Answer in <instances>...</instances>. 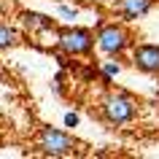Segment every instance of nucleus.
Wrapping results in <instances>:
<instances>
[{
  "label": "nucleus",
  "instance_id": "1",
  "mask_svg": "<svg viewBox=\"0 0 159 159\" xmlns=\"http://www.w3.org/2000/svg\"><path fill=\"white\" fill-rule=\"evenodd\" d=\"M38 148L43 154H51V157H65V154H73L75 151V140L70 135L59 132V129L43 127L41 135H38Z\"/></svg>",
  "mask_w": 159,
  "mask_h": 159
},
{
  "label": "nucleus",
  "instance_id": "5",
  "mask_svg": "<svg viewBox=\"0 0 159 159\" xmlns=\"http://www.w3.org/2000/svg\"><path fill=\"white\" fill-rule=\"evenodd\" d=\"M135 67L143 73H159V46H138L135 49Z\"/></svg>",
  "mask_w": 159,
  "mask_h": 159
},
{
  "label": "nucleus",
  "instance_id": "4",
  "mask_svg": "<svg viewBox=\"0 0 159 159\" xmlns=\"http://www.w3.org/2000/svg\"><path fill=\"white\" fill-rule=\"evenodd\" d=\"M127 43H129V35L116 25H108L102 27L100 35H97V46H100L105 54H121L127 49Z\"/></svg>",
  "mask_w": 159,
  "mask_h": 159
},
{
  "label": "nucleus",
  "instance_id": "10",
  "mask_svg": "<svg viewBox=\"0 0 159 159\" xmlns=\"http://www.w3.org/2000/svg\"><path fill=\"white\" fill-rule=\"evenodd\" d=\"M65 124L67 127H75V124H78V116H75V113H67V116H65Z\"/></svg>",
  "mask_w": 159,
  "mask_h": 159
},
{
  "label": "nucleus",
  "instance_id": "3",
  "mask_svg": "<svg viewBox=\"0 0 159 159\" xmlns=\"http://www.w3.org/2000/svg\"><path fill=\"white\" fill-rule=\"evenodd\" d=\"M102 113L111 124H124L135 116V102L127 94H108L102 102Z\"/></svg>",
  "mask_w": 159,
  "mask_h": 159
},
{
  "label": "nucleus",
  "instance_id": "6",
  "mask_svg": "<svg viewBox=\"0 0 159 159\" xmlns=\"http://www.w3.org/2000/svg\"><path fill=\"white\" fill-rule=\"evenodd\" d=\"M148 8H151V0H119V11L127 19L143 16V14H148Z\"/></svg>",
  "mask_w": 159,
  "mask_h": 159
},
{
  "label": "nucleus",
  "instance_id": "2",
  "mask_svg": "<svg viewBox=\"0 0 159 159\" xmlns=\"http://www.w3.org/2000/svg\"><path fill=\"white\" fill-rule=\"evenodd\" d=\"M59 49L67 51V54H86V51L92 49V33L89 30H81V27H67V30H59Z\"/></svg>",
  "mask_w": 159,
  "mask_h": 159
},
{
  "label": "nucleus",
  "instance_id": "7",
  "mask_svg": "<svg viewBox=\"0 0 159 159\" xmlns=\"http://www.w3.org/2000/svg\"><path fill=\"white\" fill-rule=\"evenodd\" d=\"M22 19H25V25L30 27V30H38V33L54 27V19H51V16H46V14H35V11H27Z\"/></svg>",
  "mask_w": 159,
  "mask_h": 159
},
{
  "label": "nucleus",
  "instance_id": "8",
  "mask_svg": "<svg viewBox=\"0 0 159 159\" xmlns=\"http://www.w3.org/2000/svg\"><path fill=\"white\" fill-rule=\"evenodd\" d=\"M16 30L14 27H8V25H0V49H8V46H14L16 43Z\"/></svg>",
  "mask_w": 159,
  "mask_h": 159
},
{
  "label": "nucleus",
  "instance_id": "9",
  "mask_svg": "<svg viewBox=\"0 0 159 159\" xmlns=\"http://www.w3.org/2000/svg\"><path fill=\"white\" fill-rule=\"evenodd\" d=\"M102 73H105V75H119V65H113V62H105V65H102Z\"/></svg>",
  "mask_w": 159,
  "mask_h": 159
}]
</instances>
